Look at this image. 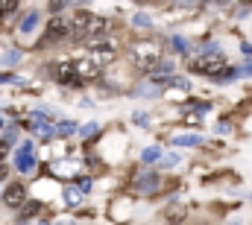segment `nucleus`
Listing matches in <instances>:
<instances>
[{"label":"nucleus","mask_w":252,"mask_h":225,"mask_svg":"<svg viewBox=\"0 0 252 225\" xmlns=\"http://www.w3.org/2000/svg\"><path fill=\"white\" fill-rule=\"evenodd\" d=\"M170 143H173V146H185V149H196V146H202V135H196V132H185V135L170 138Z\"/></svg>","instance_id":"10"},{"label":"nucleus","mask_w":252,"mask_h":225,"mask_svg":"<svg viewBox=\"0 0 252 225\" xmlns=\"http://www.w3.org/2000/svg\"><path fill=\"white\" fill-rule=\"evenodd\" d=\"M0 199H3V193H0Z\"/></svg>","instance_id":"40"},{"label":"nucleus","mask_w":252,"mask_h":225,"mask_svg":"<svg viewBox=\"0 0 252 225\" xmlns=\"http://www.w3.org/2000/svg\"><path fill=\"white\" fill-rule=\"evenodd\" d=\"M67 38H73V21L64 18V15H53L47 21V27H44V41L47 44H56V41H67Z\"/></svg>","instance_id":"4"},{"label":"nucleus","mask_w":252,"mask_h":225,"mask_svg":"<svg viewBox=\"0 0 252 225\" xmlns=\"http://www.w3.org/2000/svg\"><path fill=\"white\" fill-rule=\"evenodd\" d=\"M179 161H182V158H179L176 152H164L161 161H158V167L161 169H173V167H179Z\"/></svg>","instance_id":"17"},{"label":"nucleus","mask_w":252,"mask_h":225,"mask_svg":"<svg viewBox=\"0 0 252 225\" xmlns=\"http://www.w3.org/2000/svg\"><path fill=\"white\" fill-rule=\"evenodd\" d=\"M76 187H79L82 193H88V190H91V178H79V181H76Z\"/></svg>","instance_id":"33"},{"label":"nucleus","mask_w":252,"mask_h":225,"mask_svg":"<svg viewBox=\"0 0 252 225\" xmlns=\"http://www.w3.org/2000/svg\"><path fill=\"white\" fill-rule=\"evenodd\" d=\"M3 202H6L9 208H21V205L27 202V184H21V181L9 184V187L3 190Z\"/></svg>","instance_id":"8"},{"label":"nucleus","mask_w":252,"mask_h":225,"mask_svg":"<svg viewBox=\"0 0 252 225\" xmlns=\"http://www.w3.org/2000/svg\"><path fill=\"white\" fill-rule=\"evenodd\" d=\"M188 109L196 112V114H205V112H211V103H208V100H190Z\"/></svg>","instance_id":"21"},{"label":"nucleus","mask_w":252,"mask_h":225,"mask_svg":"<svg viewBox=\"0 0 252 225\" xmlns=\"http://www.w3.org/2000/svg\"><path fill=\"white\" fill-rule=\"evenodd\" d=\"M158 91H161V85H156V82H153V85H141L135 94H138V97H150V100H153V97H158Z\"/></svg>","instance_id":"19"},{"label":"nucleus","mask_w":252,"mask_h":225,"mask_svg":"<svg viewBox=\"0 0 252 225\" xmlns=\"http://www.w3.org/2000/svg\"><path fill=\"white\" fill-rule=\"evenodd\" d=\"M82 3H85V0H82Z\"/></svg>","instance_id":"41"},{"label":"nucleus","mask_w":252,"mask_h":225,"mask_svg":"<svg viewBox=\"0 0 252 225\" xmlns=\"http://www.w3.org/2000/svg\"><path fill=\"white\" fill-rule=\"evenodd\" d=\"M18 61H21V50H9L6 56L0 58V64H6V67H9V64H18Z\"/></svg>","instance_id":"26"},{"label":"nucleus","mask_w":252,"mask_h":225,"mask_svg":"<svg viewBox=\"0 0 252 225\" xmlns=\"http://www.w3.org/2000/svg\"><path fill=\"white\" fill-rule=\"evenodd\" d=\"M158 85H161V88H176V91H190V79H188V76H179V73H173V76L161 79Z\"/></svg>","instance_id":"12"},{"label":"nucleus","mask_w":252,"mask_h":225,"mask_svg":"<svg viewBox=\"0 0 252 225\" xmlns=\"http://www.w3.org/2000/svg\"><path fill=\"white\" fill-rule=\"evenodd\" d=\"M6 175H9V167H6V164H3V161H0V181H3V178H6Z\"/></svg>","instance_id":"37"},{"label":"nucleus","mask_w":252,"mask_h":225,"mask_svg":"<svg viewBox=\"0 0 252 225\" xmlns=\"http://www.w3.org/2000/svg\"><path fill=\"white\" fill-rule=\"evenodd\" d=\"M132 58L138 61V67H144V70L150 73V70L164 58L161 56V44H158V41H135V44H132Z\"/></svg>","instance_id":"3"},{"label":"nucleus","mask_w":252,"mask_h":225,"mask_svg":"<svg viewBox=\"0 0 252 225\" xmlns=\"http://www.w3.org/2000/svg\"><path fill=\"white\" fill-rule=\"evenodd\" d=\"M135 3H147V0H135Z\"/></svg>","instance_id":"38"},{"label":"nucleus","mask_w":252,"mask_h":225,"mask_svg":"<svg viewBox=\"0 0 252 225\" xmlns=\"http://www.w3.org/2000/svg\"><path fill=\"white\" fill-rule=\"evenodd\" d=\"M41 211V202H24V211H21V220H27V217H35Z\"/></svg>","instance_id":"24"},{"label":"nucleus","mask_w":252,"mask_h":225,"mask_svg":"<svg viewBox=\"0 0 252 225\" xmlns=\"http://www.w3.org/2000/svg\"><path fill=\"white\" fill-rule=\"evenodd\" d=\"M73 67H76V76H79L82 85H85L88 79H97V76H100V64H94L91 58H85V61H73Z\"/></svg>","instance_id":"9"},{"label":"nucleus","mask_w":252,"mask_h":225,"mask_svg":"<svg viewBox=\"0 0 252 225\" xmlns=\"http://www.w3.org/2000/svg\"><path fill=\"white\" fill-rule=\"evenodd\" d=\"M170 50H173L176 56H185V58H188L190 53H193V44H190L185 35H173V38H170Z\"/></svg>","instance_id":"11"},{"label":"nucleus","mask_w":252,"mask_h":225,"mask_svg":"<svg viewBox=\"0 0 252 225\" xmlns=\"http://www.w3.org/2000/svg\"><path fill=\"white\" fill-rule=\"evenodd\" d=\"M82 196H85V193H82L79 187H64V202H67V205H79Z\"/></svg>","instance_id":"18"},{"label":"nucleus","mask_w":252,"mask_h":225,"mask_svg":"<svg viewBox=\"0 0 252 225\" xmlns=\"http://www.w3.org/2000/svg\"><path fill=\"white\" fill-rule=\"evenodd\" d=\"M132 24H135V27H141V29H150V27H153V18H150V15H144V12H135Z\"/></svg>","instance_id":"23"},{"label":"nucleus","mask_w":252,"mask_h":225,"mask_svg":"<svg viewBox=\"0 0 252 225\" xmlns=\"http://www.w3.org/2000/svg\"><path fill=\"white\" fill-rule=\"evenodd\" d=\"M132 190H135V193H141V196L158 193V190H161V175H158L156 169H150V167L138 169V172L132 175Z\"/></svg>","instance_id":"5"},{"label":"nucleus","mask_w":252,"mask_h":225,"mask_svg":"<svg viewBox=\"0 0 252 225\" xmlns=\"http://www.w3.org/2000/svg\"><path fill=\"white\" fill-rule=\"evenodd\" d=\"M15 167L21 175H27V172H32L35 169V155H32V141H24L21 143V149H18V155H15Z\"/></svg>","instance_id":"6"},{"label":"nucleus","mask_w":252,"mask_h":225,"mask_svg":"<svg viewBox=\"0 0 252 225\" xmlns=\"http://www.w3.org/2000/svg\"><path fill=\"white\" fill-rule=\"evenodd\" d=\"M229 64V58L223 53V47L220 44H214V41H205V44H199V47H193V53L188 56V70L193 76H205V79H217L220 73H223V67Z\"/></svg>","instance_id":"1"},{"label":"nucleus","mask_w":252,"mask_h":225,"mask_svg":"<svg viewBox=\"0 0 252 225\" xmlns=\"http://www.w3.org/2000/svg\"><path fill=\"white\" fill-rule=\"evenodd\" d=\"M76 132V123H70V120H64L56 126V138H67V135H73Z\"/></svg>","instance_id":"22"},{"label":"nucleus","mask_w":252,"mask_h":225,"mask_svg":"<svg viewBox=\"0 0 252 225\" xmlns=\"http://www.w3.org/2000/svg\"><path fill=\"white\" fill-rule=\"evenodd\" d=\"M214 129H217V135H229V132H232V123H229V120H217Z\"/></svg>","instance_id":"29"},{"label":"nucleus","mask_w":252,"mask_h":225,"mask_svg":"<svg viewBox=\"0 0 252 225\" xmlns=\"http://www.w3.org/2000/svg\"><path fill=\"white\" fill-rule=\"evenodd\" d=\"M91 135H97V123H85V126L79 129V138H85V141H88Z\"/></svg>","instance_id":"28"},{"label":"nucleus","mask_w":252,"mask_h":225,"mask_svg":"<svg viewBox=\"0 0 252 225\" xmlns=\"http://www.w3.org/2000/svg\"><path fill=\"white\" fill-rule=\"evenodd\" d=\"M202 6L205 9H232L235 0H202Z\"/></svg>","instance_id":"25"},{"label":"nucleus","mask_w":252,"mask_h":225,"mask_svg":"<svg viewBox=\"0 0 252 225\" xmlns=\"http://www.w3.org/2000/svg\"><path fill=\"white\" fill-rule=\"evenodd\" d=\"M241 53H244L247 58H252V44L250 41H241Z\"/></svg>","instance_id":"34"},{"label":"nucleus","mask_w":252,"mask_h":225,"mask_svg":"<svg viewBox=\"0 0 252 225\" xmlns=\"http://www.w3.org/2000/svg\"><path fill=\"white\" fill-rule=\"evenodd\" d=\"M41 225H50V223H41Z\"/></svg>","instance_id":"39"},{"label":"nucleus","mask_w":252,"mask_h":225,"mask_svg":"<svg viewBox=\"0 0 252 225\" xmlns=\"http://www.w3.org/2000/svg\"><path fill=\"white\" fill-rule=\"evenodd\" d=\"M132 123H135V126H147V123H150V117H147L144 112H135V114H132Z\"/></svg>","instance_id":"30"},{"label":"nucleus","mask_w":252,"mask_h":225,"mask_svg":"<svg viewBox=\"0 0 252 225\" xmlns=\"http://www.w3.org/2000/svg\"><path fill=\"white\" fill-rule=\"evenodd\" d=\"M3 82H18V76H12V73H0V85Z\"/></svg>","instance_id":"36"},{"label":"nucleus","mask_w":252,"mask_h":225,"mask_svg":"<svg viewBox=\"0 0 252 225\" xmlns=\"http://www.w3.org/2000/svg\"><path fill=\"white\" fill-rule=\"evenodd\" d=\"M35 132L44 138V141H50V138H56V129L53 126H47V123H41V120H35Z\"/></svg>","instance_id":"20"},{"label":"nucleus","mask_w":252,"mask_h":225,"mask_svg":"<svg viewBox=\"0 0 252 225\" xmlns=\"http://www.w3.org/2000/svg\"><path fill=\"white\" fill-rule=\"evenodd\" d=\"M67 6V0H50V12H62Z\"/></svg>","instance_id":"32"},{"label":"nucleus","mask_w":252,"mask_h":225,"mask_svg":"<svg viewBox=\"0 0 252 225\" xmlns=\"http://www.w3.org/2000/svg\"><path fill=\"white\" fill-rule=\"evenodd\" d=\"M6 152H9V141H6V138H3V141H0V161H3V158H6Z\"/></svg>","instance_id":"35"},{"label":"nucleus","mask_w":252,"mask_h":225,"mask_svg":"<svg viewBox=\"0 0 252 225\" xmlns=\"http://www.w3.org/2000/svg\"><path fill=\"white\" fill-rule=\"evenodd\" d=\"M70 21H73V41H91L109 32V21L91 12H76Z\"/></svg>","instance_id":"2"},{"label":"nucleus","mask_w":252,"mask_h":225,"mask_svg":"<svg viewBox=\"0 0 252 225\" xmlns=\"http://www.w3.org/2000/svg\"><path fill=\"white\" fill-rule=\"evenodd\" d=\"M53 76H56V82H59V85H73V88H79V85H82V82H79V76H76L73 61H62V64H56V67H53Z\"/></svg>","instance_id":"7"},{"label":"nucleus","mask_w":252,"mask_h":225,"mask_svg":"<svg viewBox=\"0 0 252 225\" xmlns=\"http://www.w3.org/2000/svg\"><path fill=\"white\" fill-rule=\"evenodd\" d=\"M241 76H244V79H252V58H247V61L241 64Z\"/></svg>","instance_id":"31"},{"label":"nucleus","mask_w":252,"mask_h":225,"mask_svg":"<svg viewBox=\"0 0 252 225\" xmlns=\"http://www.w3.org/2000/svg\"><path fill=\"white\" fill-rule=\"evenodd\" d=\"M161 155H164V152H161V146H147V149L141 152V164H144V167L158 164V161H161Z\"/></svg>","instance_id":"14"},{"label":"nucleus","mask_w":252,"mask_h":225,"mask_svg":"<svg viewBox=\"0 0 252 225\" xmlns=\"http://www.w3.org/2000/svg\"><path fill=\"white\" fill-rule=\"evenodd\" d=\"M38 21H41V15L32 9V12H27L24 15V21H21V32L24 35H30V32H35V27H38Z\"/></svg>","instance_id":"13"},{"label":"nucleus","mask_w":252,"mask_h":225,"mask_svg":"<svg viewBox=\"0 0 252 225\" xmlns=\"http://www.w3.org/2000/svg\"><path fill=\"white\" fill-rule=\"evenodd\" d=\"M15 6H18V0H0V18H6L9 12H15Z\"/></svg>","instance_id":"27"},{"label":"nucleus","mask_w":252,"mask_h":225,"mask_svg":"<svg viewBox=\"0 0 252 225\" xmlns=\"http://www.w3.org/2000/svg\"><path fill=\"white\" fill-rule=\"evenodd\" d=\"M164 217H167V223H182V220L188 217V211H185L182 205H170V208L164 211Z\"/></svg>","instance_id":"16"},{"label":"nucleus","mask_w":252,"mask_h":225,"mask_svg":"<svg viewBox=\"0 0 252 225\" xmlns=\"http://www.w3.org/2000/svg\"><path fill=\"white\" fill-rule=\"evenodd\" d=\"M250 12H252V0H241V3L232 6V21H244Z\"/></svg>","instance_id":"15"}]
</instances>
